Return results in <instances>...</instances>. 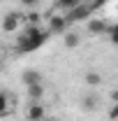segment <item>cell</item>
I'll list each match as a JSON object with an SVG mask.
<instances>
[{"label": "cell", "instance_id": "cell-5", "mask_svg": "<svg viewBox=\"0 0 118 121\" xmlns=\"http://www.w3.org/2000/svg\"><path fill=\"white\" fill-rule=\"evenodd\" d=\"M28 119L30 121H42V119H46L44 105H39V103H30V107H28Z\"/></svg>", "mask_w": 118, "mask_h": 121}, {"label": "cell", "instance_id": "cell-18", "mask_svg": "<svg viewBox=\"0 0 118 121\" xmlns=\"http://www.w3.org/2000/svg\"><path fill=\"white\" fill-rule=\"evenodd\" d=\"M109 98H111V103L116 105V103H118V89H116V91H111V95H109Z\"/></svg>", "mask_w": 118, "mask_h": 121}, {"label": "cell", "instance_id": "cell-15", "mask_svg": "<svg viewBox=\"0 0 118 121\" xmlns=\"http://www.w3.org/2000/svg\"><path fill=\"white\" fill-rule=\"evenodd\" d=\"M19 2H21V5L26 7V9H35V7H37V5H39L42 0H19Z\"/></svg>", "mask_w": 118, "mask_h": 121}, {"label": "cell", "instance_id": "cell-8", "mask_svg": "<svg viewBox=\"0 0 118 121\" xmlns=\"http://www.w3.org/2000/svg\"><path fill=\"white\" fill-rule=\"evenodd\" d=\"M97 105H100V100H97V95H95V93H88V95L83 98V109L93 112V109H97Z\"/></svg>", "mask_w": 118, "mask_h": 121}, {"label": "cell", "instance_id": "cell-11", "mask_svg": "<svg viewBox=\"0 0 118 121\" xmlns=\"http://www.w3.org/2000/svg\"><path fill=\"white\" fill-rule=\"evenodd\" d=\"M100 82H102V75L100 72H86V84L88 86H97Z\"/></svg>", "mask_w": 118, "mask_h": 121}, {"label": "cell", "instance_id": "cell-13", "mask_svg": "<svg viewBox=\"0 0 118 121\" xmlns=\"http://www.w3.org/2000/svg\"><path fill=\"white\" fill-rule=\"evenodd\" d=\"M7 107H9V100H7V95L0 91V117H5V114H7Z\"/></svg>", "mask_w": 118, "mask_h": 121}, {"label": "cell", "instance_id": "cell-16", "mask_svg": "<svg viewBox=\"0 0 118 121\" xmlns=\"http://www.w3.org/2000/svg\"><path fill=\"white\" fill-rule=\"evenodd\" d=\"M39 19H42V16L37 14V12H30L28 14V23L30 26H39Z\"/></svg>", "mask_w": 118, "mask_h": 121}, {"label": "cell", "instance_id": "cell-14", "mask_svg": "<svg viewBox=\"0 0 118 121\" xmlns=\"http://www.w3.org/2000/svg\"><path fill=\"white\" fill-rule=\"evenodd\" d=\"M109 40H111V44H116V47H118V23L109 26Z\"/></svg>", "mask_w": 118, "mask_h": 121}, {"label": "cell", "instance_id": "cell-3", "mask_svg": "<svg viewBox=\"0 0 118 121\" xmlns=\"http://www.w3.org/2000/svg\"><path fill=\"white\" fill-rule=\"evenodd\" d=\"M19 23H21V14H16V12H7L2 16V30L5 33H14L19 28Z\"/></svg>", "mask_w": 118, "mask_h": 121}, {"label": "cell", "instance_id": "cell-7", "mask_svg": "<svg viewBox=\"0 0 118 121\" xmlns=\"http://www.w3.org/2000/svg\"><path fill=\"white\" fill-rule=\"evenodd\" d=\"M28 95H30V103H39L42 95H44V86H42V82H39V84H30V86H28Z\"/></svg>", "mask_w": 118, "mask_h": 121}, {"label": "cell", "instance_id": "cell-17", "mask_svg": "<svg viewBox=\"0 0 118 121\" xmlns=\"http://www.w3.org/2000/svg\"><path fill=\"white\" fill-rule=\"evenodd\" d=\"M109 119H111V121H118V103L111 107V112H109Z\"/></svg>", "mask_w": 118, "mask_h": 121}, {"label": "cell", "instance_id": "cell-1", "mask_svg": "<svg viewBox=\"0 0 118 121\" xmlns=\"http://www.w3.org/2000/svg\"><path fill=\"white\" fill-rule=\"evenodd\" d=\"M46 37H49L46 30H42L39 26H30V28L26 30V35L19 40V51H23V54L35 51V49H39V47L46 42Z\"/></svg>", "mask_w": 118, "mask_h": 121}, {"label": "cell", "instance_id": "cell-20", "mask_svg": "<svg viewBox=\"0 0 118 121\" xmlns=\"http://www.w3.org/2000/svg\"><path fill=\"white\" fill-rule=\"evenodd\" d=\"M42 121H51V119H42Z\"/></svg>", "mask_w": 118, "mask_h": 121}, {"label": "cell", "instance_id": "cell-6", "mask_svg": "<svg viewBox=\"0 0 118 121\" xmlns=\"http://www.w3.org/2000/svg\"><path fill=\"white\" fill-rule=\"evenodd\" d=\"M63 30H67L65 16H51L49 19V33H63Z\"/></svg>", "mask_w": 118, "mask_h": 121}, {"label": "cell", "instance_id": "cell-4", "mask_svg": "<svg viewBox=\"0 0 118 121\" xmlns=\"http://www.w3.org/2000/svg\"><path fill=\"white\" fill-rule=\"evenodd\" d=\"M86 28H88L90 35H106V33H109V23L102 21V19H88Z\"/></svg>", "mask_w": 118, "mask_h": 121}, {"label": "cell", "instance_id": "cell-9", "mask_svg": "<svg viewBox=\"0 0 118 121\" xmlns=\"http://www.w3.org/2000/svg\"><path fill=\"white\" fill-rule=\"evenodd\" d=\"M23 82H26V84H39V82H42V77H39V72H35V70H26V72H23Z\"/></svg>", "mask_w": 118, "mask_h": 121}, {"label": "cell", "instance_id": "cell-19", "mask_svg": "<svg viewBox=\"0 0 118 121\" xmlns=\"http://www.w3.org/2000/svg\"><path fill=\"white\" fill-rule=\"evenodd\" d=\"M104 2H109V0H95V2H90L93 7H100V5H104Z\"/></svg>", "mask_w": 118, "mask_h": 121}, {"label": "cell", "instance_id": "cell-12", "mask_svg": "<svg viewBox=\"0 0 118 121\" xmlns=\"http://www.w3.org/2000/svg\"><path fill=\"white\" fill-rule=\"evenodd\" d=\"M83 0H58V7H63V9H72V7H76V5H81Z\"/></svg>", "mask_w": 118, "mask_h": 121}, {"label": "cell", "instance_id": "cell-2", "mask_svg": "<svg viewBox=\"0 0 118 121\" xmlns=\"http://www.w3.org/2000/svg\"><path fill=\"white\" fill-rule=\"evenodd\" d=\"M93 9H95L93 5H83V2H81V5H76V7H72V9H67V14H65L67 26L74 23V21H83V19H88Z\"/></svg>", "mask_w": 118, "mask_h": 121}, {"label": "cell", "instance_id": "cell-21", "mask_svg": "<svg viewBox=\"0 0 118 121\" xmlns=\"http://www.w3.org/2000/svg\"><path fill=\"white\" fill-rule=\"evenodd\" d=\"M88 2H95V0H88Z\"/></svg>", "mask_w": 118, "mask_h": 121}, {"label": "cell", "instance_id": "cell-10", "mask_svg": "<svg viewBox=\"0 0 118 121\" xmlns=\"http://www.w3.org/2000/svg\"><path fill=\"white\" fill-rule=\"evenodd\" d=\"M79 42H81V37H79L76 33H65V47H67V49L79 47Z\"/></svg>", "mask_w": 118, "mask_h": 121}]
</instances>
